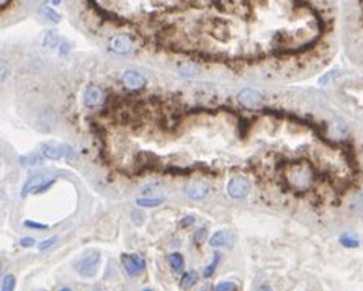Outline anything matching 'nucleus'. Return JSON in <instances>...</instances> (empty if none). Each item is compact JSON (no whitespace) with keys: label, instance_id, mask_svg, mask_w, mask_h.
Segmentation results:
<instances>
[{"label":"nucleus","instance_id":"obj_3","mask_svg":"<svg viewBox=\"0 0 363 291\" xmlns=\"http://www.w3.org/2000/svg\"><path fill=\"white\" fill-rule=\"evenodd\" d=\"M43 156L46 159H51V161H59V159H67V161H76L77 154L74 152V149L69 148L65 144H56V142H48L43 144Z\"/></svg>","mask_w":363,"mask_h":291},{"label":"nucleus","instance_id":"obj_26","mask_svg":"<svg viewBox=\"0 0 363 291\" xmlns=\"http://www.w3.org/2000/svg\"><path fill=\"white\" fill-rule=\"evenodd\" d=\"M20 246L22 247H33L35 246V239H33V237H22V239H20Z\"/></svg>","mask_w":363,"mask_h":291},{"label":"nucleus","instance_id":"obj_31","mask_svg":"<svg viewBox=\"0 0 363 291\" xmlns=\"http://www.w3.org/2000/svg\"><path fill=\"white\" fill-rule=\"evenodd\" d=\"M144 291H153V289H144Z\"/></svg>","mask_w":363,"mask_h":291},{"label":"nucleus","instance_id":"obj_24","mask_svg":"<svg viewBox=\"0 0 363 291\" xmlns=\"http://www.w3.org/2000/svg\"><path fill=\"white\" fill-rule=\"evenodd\" d=\"M25 226H26V228L38 229V231H44V229H48V224H41V223H36V221H25Z\"/></svg>","mask_w":363,"mask_h":291},{"label":"nucleus","instance_id":"obj_2","mask_svg":"<svg viewBox=\"0 0 363 291\" xmlns=\"http://www.w3.org/2000/svg\"><path fill=\"white\" fill-rule=\"evenodd\" d=\"M56 182V177L51 175V174H36V175H31L26 183L23 185V190H22V196L25 198L28 193H41V191L48 190L52 183Z\"/></svg>","mask_w":363,"mask_h":291},{"label":"nucleus","instance_id":"obj_12","mask_svg":"<svg viewBox=\"0 0 363 291\" xmlns=\"http://www.w3.org/2000/svg\"><path fill=\"white\" fill-rule=\"evenodd\" d=\"M231 241H233V236H231L229 231L223 229V231H217L216 234L211 236L209 239V246L211 247H228Z\"/></svg>","mask_w":363,"mask_h":291},{"label":"nucleus","instance_id":"obj_30","mask_svg":"<svg viewBox=\"0 0 363 291\" xmlns=\"http://www.w3.org/2000/svg\"><path fill=\"white\" fill-rule=\"evenodd\" d=\"M59 291H72V289H70V288H61Z\"/></svg>","mask_w":363,"mask_h":291},{"label":"nucleus","instance_id":"obj_21","mask_svg":"<svg viewBox=\"0 0 363 291\" xmlns=\"http://www.w3.org/2000/svg\"><path fill=\"white\" fill-rule=\"evenodd\" d=\"M220 259H221L220 254H216V255L213 257V262L209 263V265L206 267V270H204V273H203L204 276H206V278H209V276L213 275V272L216 270V265H217V263H220Z\"/></svg>","mask_w":363,"mask_h":291},{"label":"nucleus","instance_id":"obj_27","mask_svg":"<svg viewBox=\"0 0 363 291\" xmlns=\"http://www.w3.org/2000/svg\"><path fill=\"white\" fill-rule=\"evenodd\" d=\"M193 223H195V216H185L183 220L180 221V226H182V228H187V226H191Z\"/></svg>","mask_w":363,"mask_h":291},{"label":"nucleus","instance_id":"obj_4","mask_svg":"<svg viewBox=\"0 0 363 291\" xmlns=\"http://www.w3.org/2000/svg\"><path fill=\"white\" fill-rule=\"evenodd\" d=\"M98 262H100V254L97 252H90L87 255H84L82 259H79L76 262V270L82 276H94L97 273V267Z\"/></svg>","mask_w":363,"mask_h":291},{"label":"nucleus","instance_id":"obj_33","mask_svg":"<svg viewBox=\"0 0 363 291\" xmlns=\"http://www.w3.org/2000/svg\"><path fill=\"white\" fill-rule=\"evenodd\" d=\"M38 291H41V289H38Z\"/></svg>","mask_w":363,"mask_h":291},{"label":"nucleus","instance_id":"obj_18","mask_svg":"<svg viewBox=\"0 0 363 291\" xmlns=\"http://www.w3.org/2000/svg\"><path fill=\"white\" fill-rule=\"evenodd\" d=\"M15 289V276L5 275L2 280V291H13Z\"/></svg>","mask_w":363,"mask_h":291},{"label":"nucleus","instance_id":"obj_25","mask_svg":"<svg viewBox=\"0 0 363 291\" xmlns=\"http://www.w3.org/2000/svg\"><path fill=\"white\" fill-rule=\"evenodd\" d=\"M206 234H208V231L206 229H198L196 233H195V236H193V241L196 242V244H200V242H203L204 241V237H206Z\"/></svg>","mask_w":363,"mask_h":291},{"label":"nucleus","instance_id":"obj_1","mask_svg":"<svg viewBox=\"0 0 363 291\" xmlns=\"http://www.w3.org/2000/svg\"><path fill=\"white\" fill-rule=\"evenodd\" d=\"M283 178L288 185L289 190L306 191L313 188L316 174L311 164L308 162H292L283 167Z\"/></svg>","mask_w":363,"mask_h":291},{"label":"nucleus","instance_id":"obj_32","mask_svg":"<svg viewBox=\"0 0 363 291\" xmlns=\"http://www.w3.org/2000/svg\"><path fill=\"white\" fill-rule=\"evenodd\" d=\"M201 291H208V289H201Z\"/></svg>","mask_w":363,"mask_h":291},{"label":"nucleus","instance_id":"obj_10","mask_svg":"<svg viewBox=\"0 0 363 291\" xmlns=\"http://www.w3.org/2000/svg\"><path fill=\"white\" fill-rule=\"evenodd\" d=\"M110 48L113 49L118 54H124V52H129L131 48H133V43L128 35H116L115 38H111Z\"/></svg>","mask_w":363,"mask_h":291},{"label":"nucleus","instance_id":"obj_7","mask_svg":"<svg viewBox=\"0 0 363 291\" xmlns=\"http://www.w3.org/2000/svg\"><path fill=\"white\" fill-rule=\"evenodd\" d=\"M237 100H239L241 105H244V107L250 108V110H257L262 107V95L252 89H244L242 92H239Z\"/></svg>","mask_w":363,"mask_h":291},{"label":"nucleus","instance_id":"obj_29","mask_svg":"<svg viewBox=\"0 0 363 291\" xmlns=\"http://www.w3.org/2000/svg\"><path fill=\"white\" fill-rule=\"evenodd\" d=\"M255 291H272V288H270L268 285H259L255 288Z\"/></svg>","mask_w":363,"mask_h":291},{"label":"nucleus","instance_id":"obj_28","mask_svg":"<svg viewBox=\"0 0 363 291\" xmlns=\"http://www.w3.org/2000/svg\"><path fill=\"white\" fill-rule=\"evenodd\" d=\"M335 74H337V72L334 70V72H329V74H326L324 77H321V81H319V82H321V85H324L326 82H329V81H331L332 77H335Z\"/></svg>","mask_w":363,"mask_h":291},{"label":"nucleus","instance_id":"obj_19","mask_svg":"<svg viewBox=\"0 0 363 291\" xmlns=\"http://www.w3.org/2000/svg\"><path fill=\"white\" fill-rule=\"evenodd\" d=\"M39 161H41V157H39L38 154H28V156L20 157V162H22L23 165H35V164H39Z\"/></svg>","mask_w":363,"mask_h":291},{"label":"nucleus","instance_id":"obj_15","mask_svg":"<svg viewBox=\"0 0 363 291\" xmlns=\"http://www.w3.org/2000/svg\"><path fill=\"white\" fill-rule=\"evenodd\" d=\"M39 13H41L46 20H49V22H52V23H57L59 20H61V15H59V13L54 12L52 9H49V7H39Z\"/></svg>","mask_w":363,"mask_h":291},{"label":"nucleus","instance_id":"obj_17","mask_svg":"<svg viewBox=\"0 0 363 291\" xmlns=\"http://www.w3.org/2000/svg\"><path fill=\"white\" fill-rule=\"evenodd\" d=\"M136 203L137 206H159L162 203V198H139Z\"/></svg>","mask_w":363,"mask_h":291},{"label":"nucleus","instance_id":"obj_20","mask_svg":"<svg viewBox=\"0 0 363 291\" xmlns=\"http://www.w3.org/2000/svg\"><path fill=\"white\" fill-rule=\"evenodd\" d=\"M340 244H342L344 247H358V241L355 239V237L348 236V234L340 236Z\"/></svg>","mask_w":363,"mask_h":291},{"label":"nucleus","instance_id":"obj_14","mask_svg":"<svg viewBox=\"0 0 363 291\" xmlns=\"http://www.w3.org/2000/svg\"><path fill=\"white\" fill-rule=\"evenodd\" d=\"M198 281V273L195 270H191V272H187L180 280V286L183 289H190L191 286H195V283Z\"/></svg>","mask_w":363,"mask_h":291},{"label":"nucleus","instance_id":"obj_6","mask_svg":"<svg viewBox=\"0 0 363 291\" xmlns=\"http://www.w3.org/2000/svg\"><path fill=\"white\" fill-rule=\"evenodd\" d=\"M250 191V183L247 182V178L244 177H234L231 178L229 183H228V193L229 196L236 198V200H239V198H246Z\"/></svg>","mask_w":363,"mask_h":291},{"label":"nucleus","instance_id":"obj_23","mask_svg":"<svg viewBox=\"0 0 363 291\" xmlns=\"http://www.w3.org/2000/svg\"><path fill=\"white\" fill-rule=\"evenodd\" d=\"M57 239H59L57 236H52V237H49V239H46V241H43V242H39V244H38V249L41 250V252H44L46 249H49V247L54 246Z\"/></svg>","mask_w":363,"mask_h":291},{"label":"nucleus","instance_id":"obj_5","mask_svg":"<svg viewBox=\"0 0 363 291\" xmlns=\"http://www.w3.org/2000/svg\"><path fill=\"white\" fill-rule=\"evenodd\" d=\"M121 263L124 270L131 276H137L144 268H146V260L137 254H123L121 255Z\"/></svg>","mask_w":363,"mask_h":291},{"label":"nucleus","instance_id":"obj_11","mask_svg":"<svg viewBox=\"0 0 363 291\" xmlns=\"http://www.w3.org/2000/svg\"><path fill=\"white\" fill-rule=\"evenodd\" d=\"M103 100V92L95 87V85H90V87L85 90V95H84V102L87 107H97L98 103H102Z\"/></svg>","mask_w":363,"mask_h":291},{"label":"nucleus","instance_id":"obj_9","mask_svg":"<svg viewBox=\"0 0 363 291\" xmlns=\"http://www.w3.org/2000/svg\"><path fill=\"white\" fill-rule=\"evenodd\" d=\"M121 81L128 89H133V90L142 89L144 85H146V77H144L142 74H139V72H136V70H126L123 74Z\"/></svg>","mask_w":363,"mask_h":291},{"label":"nucleus","instance_id":"obj_22","mask_svg":"<svg viewBox=\"0 0 363 291\" xmlns=\"http://www.w3.org/2000/svg\"><path fill=\"white\" fill-rule=\"evenodd\" d=\"M214 291H237V286L233 281H221L216 285Z\"/></svg>","mask_w":363,"mask_h":291},{"label":"nucleus","instance_id":"obj_13","mask_svg":"<svg viewBox=\"0 0 363 291\" xmlns=\"http://www.w3.org/2000/svg\"><path fill=\"white\" fill-rule=\"evenodd\" d=\"M169 265L170 268L174 270V272H182L183 267H185V260H183V255L179 254V252H174L169 255Z\"/></svg>","mask_w":363,"mask_h":291},{"label":"nucleus","instance_id":"obj_16","mask_svg":"<svg viewBox=\"0 0 363 291\" xmlns=\"http://www.w3.org/2000/svg\"><path fill=\"white\" fill-rule=\"evenodd\" d=\"M59 43H61V39H59V36L54 31H46L44 46H48V48H54V46H59Z\"/></svg>","mask_w":363,"mask_h":291},{"label":"nucleus","instance_id":"obj_8","mask_svg":"<svg viewBox=\"0 0 363 291\" xmlns=\"http://www.w3.org/2000/svg\"><path fill=\"white\" fill-rule=\"evenodd\" d=\"M208 193H209V185L201 180L191 182L185 187V195L191 198V200H203Z\"/></svg>","mask_w":363,"mask_h":291}]
</instances>
